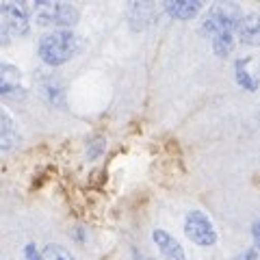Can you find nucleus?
<instances>
[{
  "instance_id": "f257e3e1",
  "label": "nucleus",
  "mask_w": 260,
  "mask_h": 260,
  "mask_svg": "<svg viewBox=\"0 0 260 260\" xmlns=\"http://www.w3.org/2000/svg\"><path fill=\"white\" fill-rule=\"evenodd\" d=\"M80 46L83 44H80V37L76 32H72L70 28H56L52 32H46L39 39L37 54L46 65L59 68V65L68 63L80 50Z\"/></svg>"
},
{
  "instance_id": "f03ea898",
  "label": "nucleus",
  "mask_w": 260,
  "mask_h": 260,
  "mask_svg": "<svg viewBox=\"0 0 260 260\" xmlns=\"http://www.w3.org/2000/svg\"><path fill=\"white\" fill-rule=\"evenodd\" d=\"M30 15L39 26H59L68 28L78 22V9L68 3H50V0H37L28 5Z\"/></svg>"
},
{
  "instance_id": "7ed1b4c3",
  "label": "nucleus",
  "mask_w": 260,
  "mask_h": 260,
  "mask_svg": "<svg viewBox=\"0 0 260 260\" xmlns=\"http://www.w3.org/2000/svg\"><path fill=\"white\" fill-rule=\"evenodd\" d=\"M243 20V9L237 3H219L210 7L208 13L202 20V30L208 37L219 35V32H234Z\"/></svg>"
},
{
  "instance_id": "20e7f679",
  "label": "nucleus",
  "mask_w": 260,
  "mask_h": 260,
  "mask_svg": "<svg viewBox=\"0 0 260 260\" xmlns=\"http://www.w3.org/2000/svg\"><path fill=\"white\" fill-rule=\"evenodd\" d=\"M184 234L200 247H213L217 243V230L210 217L202 210H189L184 217Z\"/></svg>"
},
{
  "instance_id": "39448f33",
  "label": "nucleus",
  "mask_w": 260,
  "mask_h": 260,
  "mask_svg": "<svg viewBox=\"0 0 260 260\" xmlns=\"http://www.w3.org/2000/svg\"><path fill=\"white\" fill-rule=\"evenodd\" d=\"M0 24L9 35H26L30 28V9L24 3H0Z\"/></svg>"
},
{
  "instance_id": "423d86ee",
  "label": "nucleus",
  "mask_w": 260,
  "mask_h": 260,
  "mask_svg": "<svg viewBox=\"0 0 260 260\" xmlns=\"http://www.w3.org/2000/svg\"><path fill=\"white\" fill-rule=\"evenodd\" d=\"M234 78L239 87L247 91H258L260 89V59L256 56H243L234 63Z\"/></svg>"
},
{
  "instance_id": "0eeeda50",
  "label": "nucleus",
  "mask_w": 260,
  "mask_h": 260,
  "mask_svg": "<svg viewBox=\"0 0 260 260\" xmlns=\"http://www.w3.org/2000/svg\"><path fill=\"white\" fill-rule=\"evenodd\" d=\"M152 239H154V243H156L158 251H160V254L165 256L167 260H184V258H186L182 245H180V243H178L169 232L156 228V230L152 232Z\"/></svg>"
},
{
  "instance_id": "6e6552de",
  "label": "nucleus",
  "mask_w": 260,
  "mask_h": 260,
  "mask_svg": "<svg viewBox=\"0 0 260 260\" xmlns=\"http://www.w3.org/2000/svg\"><path fill=\"white\" fill-rule=\"evenodd\" d=\"M239 39L245 46L260 48V13H247L239 22Z\"/></svg>"
},
{
  "instance_id": "1a4fd4ad",
  "label": "nucleus",
  "mask_w": 260,
  "mask_h": 260,
  "mask_svg": "<svg viewBox=\"0 0 260 260\" xmlns=\"http://www.w3.org/2000/svg\"><path fill=\"white\" fill-rule=\"evenodd\" d=\"M20 130L15 126L13 117L0 107V150H13L20 143Z\"/></svg>"
},
{
  "instance_id": "9d476101",
  "label": "nucleus",
  "mask_w": 260,
  "mask_h": 260,
  "mask_svg": "<svg viewBox=\"0 0 260 260\" xmlns=\"http://www.w3.org/2000/svg\"><path fill=\"white\" fill-rule=\"evenodd\" d=\"M162 9L174 20H191L202 11V3H198V0H167Z\"/></svg>"
},
{
  "instance_id": "9b49d317",
  "label": "nucleus",
  "mask_w": 260,
  "mask_h": 260,
  "mask_svg": "<svg viewBox=\"0 0 260 260\" xmlns=\"http://www.w3.org/2000/svg\"><path fill=\"white\" fill-rule=\"evenodd\" d=\"M39 93L44 95L46 102H50L52 107H63L65 104V89L59 78H44L39 83Z\"/></svg>"
},
{
  "instance_id": "f8f14e48",
  "label": "nucleus",
  "mask_w": 260,
  "mask_h": 260,
  "mask_svg": "<svg viewBox=\"0 0 260 260\" xmlns=\"http://www.w3.org/2000/svg\"><path fill=\"white\" fill-rule=\"evenodd\" d=\"M0 87H3L5 95H13L22 89V74L15 65L0 63Z\"/></svg>"
},
{
  "instance_id": "ddd939ff",
  "label": "nucleus",
  "mask_w": 260,
  "mask_h": 260,
  "mask_svg": "<svg viewBox=\"0 0 260 260\" xmlns=\"http://www.w3.org/2000/svg\"><path fill=\"white\" fill-rule=\"evenodd\" d=\"M154 18V5L150 3H133L130 5V24L135 30L145 28Z\"/></svg>"
},
{
  "instance_id": "4468645a",
  "label": "nucleus",
  "mask_w": 260,
  "mask_h": 260,
  "mask_svg": "<svg viewBox=\"0 0 260 260\" xmlns=\"http://www.w3.org/2000/svg\"><path fill=\"white\" fill-rule=\"evenodd\" d=\"M210 44H213V50L217 56H228L234 46V32H219V35H213L210 37Z\"/></svg>"
},
{
  "instance_id": "2eb2a0df",
  "label": "nucleus",
  "mask_w": 260,
  "mask_h": 260,
  "mask_svg": "<svg viewBox=\"0 0 260 260\" xmlns=\"http://www.w3.org/2000/svg\"><path fill=\"white\" fill-rule=\"evenodd\" d=\"M42 260H76L74 254H70L63 245H56V243H48L42 249Z\"/></svg>"
},
{
  "instance_id": "dca6fc26",
  "label": "nucleus",
  "mask_w": 260,
  "mask_h": 260,
  "mask_svg": "<svg viewBox=\"0 0 260 260\" xmlns=\"http://www.w3.org/2000/svg\"><path fill=\"white\" fill-rule=\"evenodd\" d=\"M104 145H107V139H104V137H95V139H91L87 145V158L95 160L104 152Z\"/></svg>"
},
{
  "instance_id": "f3484780",
  "label": "nucleus",
  "mask_w": 260,
  "mask_h": 260,
  "mask_svg": "<svg viewBox=\"0 0 260 260\" xmlns=\"http://www.w3.org/2000/svg\"><path fill=\"white\" fill-rule=\"evenodd\" d=\"M234 260H260V245L256 243L254 247H249V249H245L243 254H239Z\"/></svg>"
},
{
  "instance_id": "a211bd4d",
  "label": "nucleus",
  "mask_w": 260,
  "mask_h": 260,
  "mask_svg": "<svg viewBox=\"0 0 260 260\" xmlns=\"http://www.w3.org/2000/svg\"><path fill=\"white\" fill-rule=\"evenodd\" d=\"M24 258L26 260H42V251L35 247V243H26V247H24Z\"/></svg>"
},
{
  "instance_id": "6ab92c4d",
  "label": "nucleus",
  "mask_w": 260,
  "mask_h": 260,
  "mask_svg": "<svg viewBox=\"0 0 260 260\" xmlns=\"http://www.w3.org/2000/svg\"><path fill=\"white\" fill-rule=\"evenodd\" d=\"M9 42H11V35L7 32V28L3 26V24H0V46H7Z\"/></svg>"
},
{
  "instance_id": "aec40b11",
  "label": "nucleus",
  "mask_w": 260,
  "mask_h": 260,
  "mask_svg": "<svg viewBox=\"0 0 260 260\" xmlns=\"http://www.w3.org/2000/svg\"><path fill=\"white\" fill-rule=\"evenodd\" d=\"M251 232H254V239L258 241V245H260V221L254 223V228H251Z\"/></svg>"
},
{
  "instance_id": "412c9836",
  "label": "nucleus",
  "mask_w": 260,
  "mask_h": 260,
  "mask_svg": "<svg viewBox=\"0 0 260 260\" xmlns=\"http://www.w3.org/2000/svg\"><path fill=\"white\" fill-rule=\"evenodd\" d=\"M0 95H5V91H3V87H0Z\"/></svg>"
}]
</instances>
